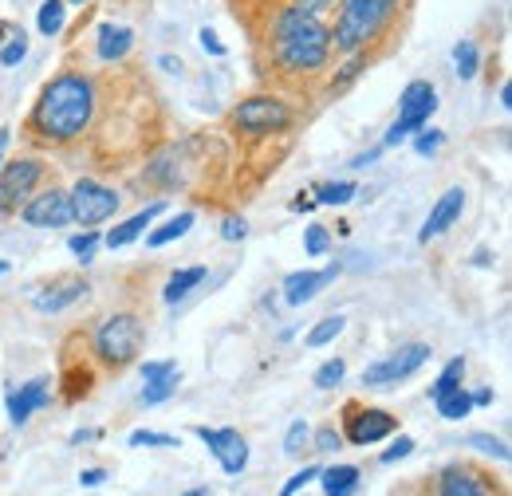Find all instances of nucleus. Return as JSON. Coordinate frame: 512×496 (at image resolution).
Here are the masks:
<instances>
[{
    "label": "nucleus",
    "instance_id": "obj_49",
    "mask_svg": "<svg viewBox=\"0 0 512 496\" xmlns=\"http://www.w3.org/2000/svg\"><path fill=\"white\" fill-rule=\"evenodd\" d=\"M473 398V406H489L493 402V390H477V394H469Z\"/></svg>",
    "mask_w": 512,
    "mask_h": 496
},
{
    "label": "nucleus",
    "instance_id": "obj_45",
    "mask_svg": "<svg viewBox=\"0 0 512 496\" xmlns=\"http://www.w3.org/2000/svg\"><path fill=\"white\" fill-rule=\"evenodd\" d=\"M292 8H300V12H312V16H320V12H327L335 0H288Z\"/></svg>",
    "mask_w": 512,
    "mask_h": 496
},
{
    "label": "nucleus",
    "instance_id": "obj_47",
    "mask_svg": "<svg viewBox=\"0 0 512 496\" xmlns=\"http://www.w3.org/2000/svg\"><path fill=\"white\" fill-rule=\"evenodd\" d=\"M16 32H20V24H12V20H0V44H4V40H12Z\"/></svg>",
    "mask_w": 512,
    "mask_h": 496
},
{
    "label": "nucleus",
    "instance_id": "obj_18",
    "mask_svg": "<svg viewBox=\"0 0 512 496\" xmlns=\"http://www.w3.org/2000/svg\"><path fill=\"white\" fill-rule=\"evenodd\" d=\"M162 213H166V205H162V201L146 205V209H142V213H134L130 221L115 225V229H111V233L103 237V245H107V248H127L130 241H138V237H142V233H146V229L154 225V217H162Z\"/></svg>",
    "mask_w": 512,
    "mask_h": 496
},
{
    "label": "nucleus",
    "instance_id": "obj_36",
    "mask_svg": "<svg viewBox=\"0 0 512 496\" xmlns=\"http://www.w3.org/2000/svg\"><path fill=\"white\" fill-rule=\"evenodd\" d=\"M363 67H367V60H363V56L355 52V56H351V63H347V67H343V71H339V75L331 79V95H335V91H343L347 83H355V79L363 75Z\"/></svg>",
    "mask_w": 512,
    "mask_h": 496
},
{
    "label": "nucleus",
    "instance_id": "obj_17",
    "mask_svg": "<svg viewBox=\"0 0 512 496\" xmlns=\"http://www.w3.org/2000/svg\"><path fill=\"white\" fill-rule=\"evenodd\" d=\"M438 496H489V485L469 465H449L438 477Z\"/></svg>",
    "mask_w": 512,
    "mask_h": 496
},
{
    "label": "nucleus",
    "instance_id": "obj_10",
    "mask_svg": "<svg viewBox=\"0 0 512 496\" xmlns=\"http://www.w3.org/2000/svg\"><path fill=\"white\" fill-rule=\"evenodd\" d=\"M398 430V418L375 410V406H359V402H347V414H343V437L351 445H375Z\"/></svg>",
    "mask_w": 512,
    "mask_h": 496
},
{
    "label": "nucleus",
    "instance_id": "obj_37",
    "mask_svg": "<svg viewBox=\"0 0 512 496\" xmlns=\"http://www.w3.org/2000/svg\"><path fill=\"white\" fill-rule=\"evenodd\" d=\"M465 445H473V449H481V453H493V457L509 461V449H505V441H497V437H489V434H469V437H465Z\"/></svg>",
    "mask_w": 512,
    "mask_h": 496
},
{
    "label": "nucleus",
    "instance_id": "obj_51",
    "mask_svg": "<svg viewBox=\"0 0 512 496\" xmlns=\"http://www.w3.org/2000/svg\"><path fill=\"white\" fill-rule=\"evenodd\" d=\"M4 146H8V130H0V158H4Z\"/></svg>",
    "mask_w": 512,
    "mask_h": 496
},
{
    "label": "nucleus",
    "instance_id": "obj_9",
    "mask_svg": "<svg viewBox=\"0 0 512 496\" xmlns=\"http://www.w3.org/2000/svg\"><path fill=\"white\" fill-rule=\"evenodd\" d=\"M430 359H434V347H430V343H406V347H398L394 355H386L383 363L367 367V371H363V382L375 386V390H383V386H394V382L418 374Z\"/></svg>",
    "mask_w": 512,
    "mask_h": 496
},
{
    "label": "nucleus",
    "instance_id": "obj_28",
    "mask_svg": "<svg viewBox=\"0 0 512 496\" xmlns=\"http://www.w3.org/2000/svg\"><path fill=\"white\" fill-rule=\"evenodd\" d=\"M453 63H457V75H461V79H473V75H477V67H481L477 44H473V40H461V44L453 48Z\"/></svg>",
    "mask_w": 512,
    "mask_h": 496
},
{
    "label": "nucleus",
    "instance_id": "obj_24",
    "mask_svg": "<svg viewBox=\"0 0 512 496\" xmlns=\"http://www.w3.org/2000/svg\"><path fill=\"white\" fill-rule=\"evenodd\" d=\"M469 410H473V398H469L461 386L438 398V414H442L446 422H461V418H469Z\"/></svg>",
    "mask_w": 512,
    "mask_h": 496
},
{
    "label": "nucleus",
    "instance_id": "obj_8",
    "mask_svg": "<svg viewBox=\"0 0 512 496\" xmlns=\"http://www.w3.org/2000/svg\"><path fill=\"white\" fill-rule=\"evenodd\" d=\"M44 162L40 158H12L0 166V217H16L20 205L36 193L40 178H44Z\"/></svg>",
    "mask_w": 512,
    "mask_h": 496
},
{
    "label": "nucleus",
    "instance_id": "obj_15",
    "mask_svg": "<svg viewBox=\"0 0 512 496\" xmlns=\"http://www.w3.org/2000/svg\"><path fill=\"white\" fill-rule=\"evenodd\" d=\"M461 209H465V189H461V186L446 189V193L438 197V205L430 209V217H426V225H422L418 241H422V245H430L434 237H442L449 225L461 217Z\"/></svg>",
    "mask_w": 512,
    "mask_h": 496
},
{
    "label": "nucleus",
    "instance_id": "obj_1",
    "mask_svg": "<svg viewBox=\"0 0 512 496\" xmlns=\"http://www.w3.org/2000/svg\"><path fill=\"white\" fill-rule=\"evenodd\" d=\"M91 119H95V83L83 71H60L52 83H44L24 130L40 146H67L83 138Z\"/></svg>",
    "mask_w": 512,
    "mask_h": 496
},
{
    "label": "nucleus",
    "instance_id": "obj_42",
    "mask_svg": "<svg viewBox=\"0 0 512 496\" xmlns=\"http://www.w3.org/2000/svg\"><path fill=\"white\" fill-rule=\"evenodd\" d=\"M178 371V363L174 359H162V363H142V382H154V378H162V374Z\"/></svg>",
    "mask_w": 512,
    "mask_h": 496
},
{
    "label": "nucleus",
    "instance_id": "obj_13",
    "mask_svg": "<svg viewBox=\"0 0 512 496\" xmlns=\"http://www.w3.org/2000/svg\"><path fill=\"white\" fill-rule=\"evenodd\" d=\"M52 402V378H32V382H24L20 390H12L8 394V418L16 422V426H24L36 410H44Z\"/></svg>",
    "mask_w": 512,
    "mask_h": 496
},
{
    "label": "nucleus",
    "instance_id": "obj_54",
    "mask_svg": "<svg viewBox=\"0 0 512 496\" xmlns=\"http://www.w3.org/2000/svg\"><path fill=\"white\" fill-rule=\"evenodd\" d=\"M64 4H83V0H64Z\"/></svg>",
    "mask_w": 512,
    "mask_h": 496
},
{
    "label": "nucleus",
    "instance_id": "obj_23",
    "mask_svg": "<svg viewBox=\"0 0 512 496\" xmlns=\"http://www.w3.org/2000/svg\"><path fill=\"white\" fill-rule=\"evenodd\" d=\"M64 20H67L64 0H44L40 4V16H36V28H40V36H60L64 32Z\"/></svg>",
    "mask_w": 512,
    "mask_h": 496
},
{
    "label": "nucleus",
    "instance_id": "obj_33",
    "mask_svg": "<svg viewBox=\"0 0 512 496\" xmlns=\"http://www.w3.org/2000/svg\"><path fill=\"white\" fill-rule=\"evenodd\" d=\"M130 445H138V449H142V445H154V449H178L182 441H178V437H174V434H154V430H134V434H130Z\"/></svg>",
    "mask_w": 512,
    "mask_h": 496
},
{
    "label": "nucleus",
    "instance_id": "obj_34",
    "mask_svg": "<svg viewBox=\"0 0 512 496\" xmlns=\"http://www.w3.org/2000/svg\"><path fill=\"white\" fill-rule=\"evenodd\" d=\"M343 374H347V363H343V359H327L320 371H316V386H320V390H331V386L343 382Z\"/></svg>",
    "mask_w": 512,
    "mask_h": 496
},
{
    "label": "nucleus",
    "instance_id": "obj_40",
    "mask_svg": "<svg viewBox=\"0 0 512 496\" xmlns=\"http://www.w3.org/2000/svg\"><path fill=\"white\" fill-rule=\"evenodd\" d=\"M442 142H446V134H442V130H422V134L414 138V150H418V154H434Z\"/></svg>",
    "mask_w": 512,
    "mask_h": 496
},
{
    "label": "nucleus",
    "instance_id": "obj_3",
    "mask_svg": "<svg viewBox=\"0 0 512 496\" xmlns=\"http://www.w3.org/2000/svg\"><path fill=\"white\" fill-rule=\"evenodd\" d=\"M398 4L402 0H343L339 16H335V28H331V48L343 52V56L363 52L390 24Z\"/></svg>",
    "mask_w": 512,
    "mask_h": 496
},
{
    "label": "nucleus",
    "instance_id": "obj_44",
    "mask_svg": "<svg viewBox=\"0 0 512 496\" xmlns=\"http://www.w3.org/2000/svg\"><path fill=\"white\" fill-rule=\"evenodd\" d=\"M201 48H205L209 56H217V60L225 56V44H221V40H217V32H209V28H201Z\"/></svg>",
    "mask_w": 512,
    "mask_h": 496
},
{
    "label": "nucleus",
    "instance_id": "obj_12",
    "mask_svg": "<svg viewBox=\"0 0 512 496\" xmlns=\"http://www.w3.org/2000/svg\"><path fill=\"white\" fill-rule=\"evenodd\" d=\"M197 437L205 441V449L217 457V465L225 469V473H245V465H249V445H245V437L237 434V430H209V426H197Z\"/></svg>",
    "mask_w": 512,
    "mask_h": 496
},
{
    "label": "nucleus",
    "instance_id": "obj_48",
    "mask_svg": "<svg viewBox=\"0 0 512 496\" xmlns=\"http://www.w3.org/2000/svg\"><path fill=\"white\" fill-rule=\"evenodd\" d=\"M292 209H300V213H312V209H316V197H296V201H292Z\"/></svg>",
    "mask_w": 512,
    "mask_h": 496
},
{
    "label": "nucleus",
    "instance_id": "obj_26",
    "mask_svg": "<svg viewBox=\"0 0 512 496\" xmlns=\"http://www.w3.org/2000/svg\"><path fill=\"white\" fill-rule=\"evenodd\" d=\"M343 327H347V319H343V315H327V319H320V323L308 331V347H327L331 339H339V335H343Z\"/></svg>",
    "mask_w": 512,
    "mask_h": 496
},
{
    "label": "nucleus",
    "instance_id": "obj_25",
    "mask_svg": "<svg viewBox=\"0 0 512 496\" xmlns=\"http://www.w3.org/2000/svg\"><path fill=\"white\" fill-rule=\"evenodd\" d=\"M174 390H178V371L162 374V378L142 386V406H162L166 398H174Z\"/></svg>",
    "mask_w": 512,
    "mask_h": 496
},
{
    "label": "nucleus",
    "instance_id": "obj_31",
    "mask_svg": "<svg viewBox=\"0 0 512 496\" xmlns=\"http://www.w3.org/2000/svg\"><path fill=\"white\" fill-rule=\"evenodd\" d=\"M24 56H28V36H24V28H20L12 40L0 44V63H4V67H16Z\"/></svg>",
    "mask_w": 512,
    "mask_h": 496
},
{
    "label": "nucleus",
    "instance_id": "obj_11",
    "mask_svg": "<svg viewBox=\"0 0 512 496\" xmlns=\"http://www.w3.org/2000/svg\"><path fill=\"white\" fill-rule=\"evenodd\" d=\"M20 217L24 225L32 229H60L71 225V205H67V189H44V193H32L24 205H20Z\"/></svg>",
    "mask_w": 512,
    "mask_h": 496
},
{
    "label": "nucleus",
    "instance_id": "obj_14",
    "mask_svg": "<svg viewBox=\"0 0 512 496\" xmlns=\"http://www.w3.org/2000/svg\"><path fill=\"white\" fill-rule=\"evenodd\" d=\"M335 276H339V264H331V268H323V272H292V276H284V304L304 308L308 300L320 296Z\"/></svg>",
    "mask_w": 512,
    "mask_h": 496
},
{
    "label": "nucleus",
    "instance_id": "obj_38",
    "mask_svg": "<svg viewBox=\"0 0 512 496\" xmlns=\"http://www.w3.org/2000/svg\"><path fill=\"white\" fill-rule=\"evenodd\" d=\"M245 233H249V225H245V217H225V225H221V241H229V245H237V241H245Z\"/></svg>",
    "mask_w": 512,
    "mask_h": 496
},
{
    "label": "nucleus",
    "instance_id": "obj_32",
    "mask_svg": "<svg viewBox=\"0 0 512 496\" xmlns=\"http://www.w3.org/2000/svg\"><path fill=\"white\" fill-rule=\"evenodd\" d=\"M308 441H312L308 422H292V426H288V437H284V453H288V457H300Z\"/></svg>",
    "mask_w": 512,
    "mask_h": 496
},
{
    "label": "nucleus",
    "instance_id": "obj_6",
    "mask_svg": "<svg viewBox=\"0 0 512 496\" xmlns=\"http://www.w3.org/2000/svg\"><path fill=\"white\" fill-rule=\"evenodd\" d=\"M292 107L284 103V99H276V95H253V99H245V103H237L233 107V115H229V123L237 126L241 134H253V138H264V134H280V130H288L292 126Z\"/></svg>",
    "mask_w": 512,
    "mask_h": 496
},
{
    "label": "nucleus",
    "instance_id": "obj_46",
    "mask_svg": "<svg viewBox=\"0 0 512 496\" xmlns=\"http://www.w3.org/2000/svg\"><path fill=\"white\" fill-rule=\"evenodd\" d=\"M79 481H83V485H103V481H107V473H103V469H83V473H79Z\"/></svg>",
    "mask_w": 512,
    "mask_h": 496
},
{
    "label": "nucleus",
    "instance_id": "obj_16",
    "mask_svg": "<svg viewBox=\"0 0 512 496\" xmlns=\"http://www.w3.org/2000/svg\"><path fill=\"white\" fill-rule=\"evenodd\" d=\"M83 292H87V280H83V276H60V280H56V284H48L44 292H36V300H32V304H36V311H44V315H48V311L71 308Z\"/></svg>",
    "mask_w": 512,
    "mask_h": 496
},
{
    "label": "nucleus",
    "instance_id": "obj_30",
    "mask_svg": "<svg viewBox=\"0 0 512 496\" xmlns=\"http://www.w3.org/2000/svg\"><path fill=\"white\" fill-rule=\"evenodd\" d=\"M461 378H465V359H449V367L442 371V378L430 386V398L438 402L442 394H449V390H457L461 386Z\"/></svg>",
    "mask_w": 512,
    "mask_h": 496
},
{
    "label": "nucleus",
    "instance_id": "obj_39",
    "mask_svg": "<svg viewBox=\"0 0 512 496\" xmlns=\"http://www.w3.org/2000/svg\"><path fill=\"white\" fill-rule=\"evenodd\" d=\"M316 477H320V465H304V469H300V473H296V477L284 485V493H280V496H296L304 485H308V481H316Z\"/></svg>",
    "mask_w": 512,
    "mask_h": 496
},
{
    "label": "nucleus",
    "instance_id": "obj_21",
    "mask_svg": "<svg viewBox=\"0 0 512 496\" xmlns=\"http://www.w3.org/2000/svg\"><path fill=\"white\" fill-rule=\"evenodd\" d=\"M205 280V268L201 264H193V268H182V272H174L170 280H166V292H162V300L166 304H178V300H186L193 288Z\"/></svg>",
    "mask_w": 512,
    "mask_h": 496
},
{
    "label": "nucleus",
    "instance_id": "obj_20",
    "mask_svg": "<svg viewBox=\"0 0 512 496\" xmlns=\"http://www.w3.org/2000/svg\"><path fill=\"white\" fill-rule=\"evenodd\" d=\"M316 481L323 485L327 496H351L363 481V469L359 465H331V469H320Z\"/></svg>",
    "mask_w": 512,
    "mask_h": 496
},
{
    "label": "nucleus",
    "instance_id": "obj_7",
    "mask_svg": "<svg viewBox=\"0 0 512 496\" xmlns=\"http://www.w3.org/2000/svg\"><path fill=\"white\" fill-rule=\"evenodd\" d=\"M67 205H71V221H75V225L95 229V225H103L107 217L119 213L123 197L111 186L95 182V178H79V182L71 186V193H67Z\"/></svg>",
    "mask_w": 512,
    "mask_h": 496
},
{
    "label": "nucleus",
    "instance_id": "obj_19",
    "mask_svg": "<svg viewBox=\"0 0 512 496\" xmlns=\"http://www.w3.org/2000/svg\"><path fill=\"white\" fill-rule=\"evenodd\" d=\"M134 48V32L123 28V24H103L99 28V60L103 63H119L130 56Z\"/></svg>",
    "mask_w": 512,
    "mask_h": 496
},
{
    "label": "nucleus",
    "instance_id": "obj_50",
    "mask_svg": "<svg viewBox=\"0 0 512 496\" xmlns=\"http://www.w3.org/2000/svg\"><path fill=\"white\" fill-rule=\"evenodd\" d=\"M501 107H512V87H509V83L501 87Z\"/></svg>",
    "mask_w": 512,
    "mask_h": 496
},
{
    "label": "nucleus",
    "instance_id": "obj_43",
    "mask_svg": "<svg viewBox=\"0 0 512 496\" xmlns=\"http://www.w3.org/2000/svg\"><path fill=\"white\" fill-rule=\"evenodd\" d=\"M343 445V434H335L331 426H323L320 434H316V449H323V453H331V449H339Z\"/></svg>",
    "mask_w": 512,
    "mask_h": 496
},
{
    "label": "nucleus",
    "instance_id": "obj_4",
    "mask_svg": "<svg viewBox=\"0 0 512 496\" xmlns=\"http://www.w3.org/2000/svg\"><path fill=\"white\" fill-rule=\"evenodd\" d=\"M142 343H146V327H142L138 315H130V311L107 315L99 323V331H95V359L103 367H111V371H123L138 359Z\"/></svg>",
    "mask_w": 512,
    "mask_h": 496
},
{
    "label": "nucleus",
    "instance_id": "obj_2",
    "mask_svg": "<svg viewBox=\"0 0 512 496\" xmlns=\"http://www.w3.org/2000/svg\"><path fill=\"white\" fill-rule=\"evenodd\" d=\"M268 52L284 75H320L331 60V28L320 16L284 4L268 24Z\"/></svg>",
    "mask_w": 512,
    "mask_h": 496
},
{
    "label": "nucleus",
    "instance_id": "obj_22",
    "mask_svg": "<svg viewBox=\"0 0 512 496\" xmlns=\"http://www.w3.org/2000/svg\"><path fill=\"white\" fill-rule=\"evenodd\" d=\"M190 229H193V213H178V217H170L166 225H158V229H150V248L170 245V241H178V237H186Z\"/></svg>",
    "mask_w": 512,
    "mask_h": 496
},
{
    "label": "nucleus",
    "instance_id": "obj_53",
    "mask_svg": "<svg viewBox=\"0 0 512 496\" xmlns=\"http://www.w3.org/2000/svg\"><path fill=\"white\" fill-rule=\"evenodd\" d=\"M4 272H8V264H0V276H4Z\"/></svg>",
    "mask_w": 512,
    "mask_h": 496
},
{
    "label": "nucleus",
    "instance_id": "obj_27",
    "mask_svg": "<svg viewBox=\"0 0 512 496\" xmlns=\"http://www.w3.org/2000/svg\"><path fill=\"white\" fill-rule=\"evenodd\" d=\"M355 193H359L355 182H323L316 189V205H347Z\"/></svg>",
    "mask_w": 512,
    "mask_h": 496
},
{
    "label": "nucleus",
    "instance_id": "obj_29",
    "mask_svg": "<svg viewBox=\"0 0 512 496\" xmlns=\"http://www.w3.org/2000/svg\"><path fill=\"white\" fill-rule=\"evenodd\" d=\"M99 245H103V237H99V229H83V233H75L71 241H67V248L83 260V264H91L95 260V252H99Z\"/></svg>",
    "mask_w": 512,
    "mask_h": 496
},
{
    "label": "nucleus",
    "instance_id": "obj_52",
    "mask_svg": "<svg viewBox=\"0 0 512 496\" xmlns=\"http://www.w3.org/2000/svg\"><path fill=\"white\" fill-rule=\"evenodd\" d=\"M186 496H209V489H190Z\"/></svg>",
    "mask_w": 512,
    "mask_h": 496
},
{
    "label": "nucleus",
    "instance_id": "obj_5",
    "mask_svg": "<svg viewBox=\"0 0 512 496\" xmlns=\"http://www.w3.org/2000/svg\"><path fill=\"white\" fill-rule=\"evenodd\" d=\"M434 111H438V91H434V83H430V79L406 83L402 95H398V119L386 130L383 146H402L406 138H414L422 126L434 119Z\"/></svg>",
    "mask_w": 512,
    "mask_h": 496
},
{
    "label": "nucleus",
    "instance_id": "obj_41",
    "mask_svg": "<svg viewBox=\"0 0 512 496\" xmlns=\"http://www.w3.org/2000/svg\"><path fill=\"white\" fill-rule=\"evenodd\" d=\"M410 453H414V441H410V437H398L383 453V465H394V461H402V457H410Z\"/></svg>",
    "mask_w": 512,
    "mask_h": 496
},
{
    "label": "nucleus",
    "instance_id": "obj_35",
    "mask_svg": "<svg viewBox=\"0 0 512 496\" xmlns=\"http://www.w3.org/2000/svg\"><path fill=\"white\" fill-rule=\"evenodd\" d=\"M304 248H308V256H327L331 233H327L323 225H308V229H304Z\"/></svg>",
    "mask_w": 512,
    "mask_h": 496
}]
</instances>
